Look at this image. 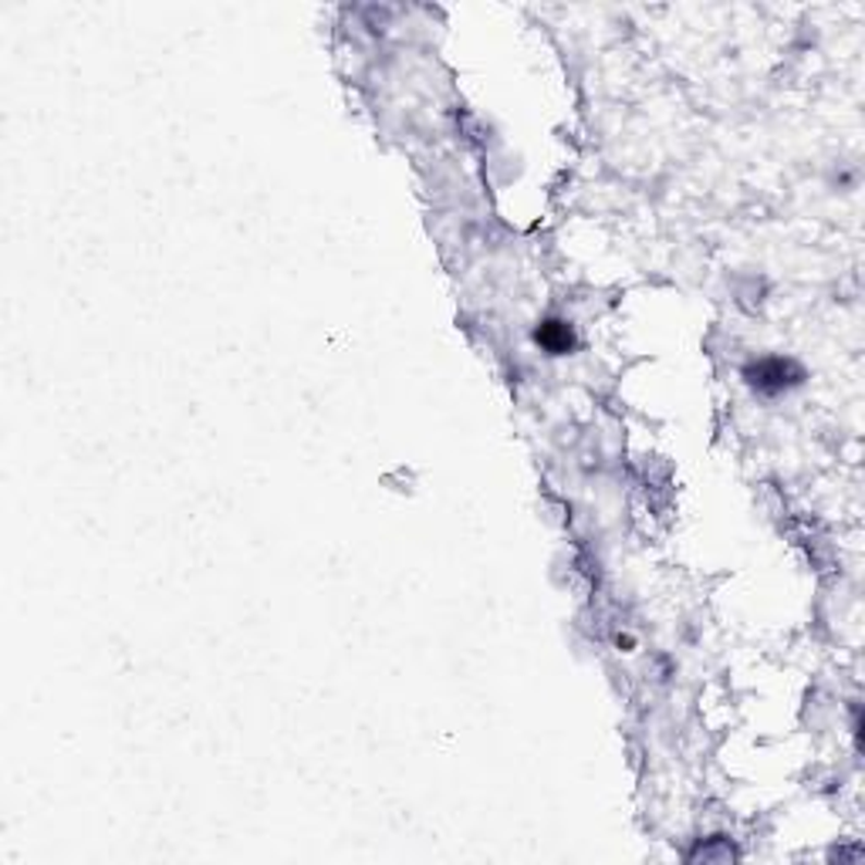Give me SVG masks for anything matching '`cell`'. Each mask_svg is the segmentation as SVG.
<instances>
[{"label":"cell","instance_id":"1","mask_svg":"<svg viewBox=\"0 0 865 865\" xmlns=\"http://www.w3.org/2000/svg\"><path fill=\"white\" fill-rule=\"evenodd\" d=\"M744 379L757 395H781V392H791L794 386L805 382V369L794 358L768 355V358L751 362L744 369Z\"/></svg>","mask_w":865,"mask_h":865},{"label":"cell","instance_id":"2","mask_svg":"<svg viewBox=\"0 0 865 865\" xmlns=\"http://www.w3.org/2000/svg\"><path fill=\"white\" fill-rule=\"evenodd\" d=\"M535 342L548 352V355H569L575 349V331L569 321H558V318H548L538 325L535 331Z\"/></svg>","mask_w":865,"mask_h":865}]
</instances>
